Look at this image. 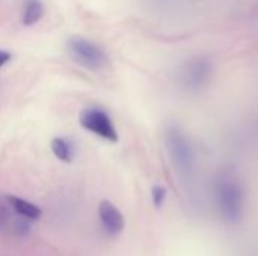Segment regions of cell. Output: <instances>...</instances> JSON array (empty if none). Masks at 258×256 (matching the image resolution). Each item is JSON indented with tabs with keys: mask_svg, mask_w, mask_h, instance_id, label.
I'll return each instance as SVG.
<instances>
[{
	"mask_svg": "<svg viewBox=\"0 0 258 256\" xmlns=\"http://www.w3.org/2000/svg\"><path fill=\"white\" fill-rule=\"evenodd\" d=\"M44 17V5L41 0H26L21 14V23L24 26H33Z\"/></svg>",
	"mask_w": 258,
	"mask_h": 256,
	"instance_id": "ba28073f",
	"label": "cell"
},
{
	"mask_svg": "<svg viewBox=\"0 0 258 256\" xmlns=\"http://www.w3.org/2000/svg\"><path fill=\"white\" fill-rule=\"evenodd\" d=\"M80 125L85 130H88L109 142H118V139H119L118 131H116L110 116L101 109H97V107L85 109L80 113Z\"/></svg>",
	"mask_w": 258,
	"mask_h": 256,
	"instance_id": "3957f363",
	"label": "cell"
},
{
	"mask_svg": "<svg viewBox=\"0 0 258 256\" xmlns=\"http://www.w3.org/2000/svg\"><path fill=\"white\" fill-rule=\"evenodd\" d=\"M212 75V66L207 60L204 59H194L189 62V65L186 66V83L192 88H200L204 83H207V80Z\"/></svg>",
	"mask_w": 258,
	"mask_h": 256,
	"instance_id": "8992f818",
	"label": "cell"
},
{
	"mask_svg": "<svg viewBox=\"0 0 258 256\" xmlns=\"http://www.w3.org/2000/svg\"><path fill=\"white\" fill-rule=\"evenodd\" d=\"M166 145H168V151L171 154L174 164L180 170L187 172L194 163V151H192L190 143L186 139V136L183 133H180L177 128H174V130L168 131Z\"/></svg>",
	"mask_w": 258,
	"mask_h": 256,
	"instance_id": "277c9868",
	"label": "cell"
},
{
	"mask_svg": "<svg viewBox=\"0 0 258 256\" xmlns=\"http://www.w3.org/2000/svg\"><path fill=\"white\" fill-rule=\"evenodd\" d=\"M98 216H100V222L106 231V234L116 237L122 232L124 229V216L122 213L109 201H103L98 205Z\"/></svg>",
	"mask_w": 258,
	"mask_h": 256,
	"instance_id": "5b68a950",
	"label": "cell"
},
{
	"mask_svg": "<svg viewBox=\"0 0 258 256\" xmlns=\"http://www.w3.org/2000/svg\"><path fill=\"white\" fill-rule=\"evenodd\" d=\"M151 196H153L154 205H156V207H160V205L163 204V201H165L166 192H165V189H163V187L156 186V187L153 189V192H151Z\"/></svg>",
	"mask_w": 258,
	"mask_h": 256,
	"instance_id": "30bf717a",
	"label": "cell"
},
{
	"mask_svg": "<svg viewBox=\"0 0 258 256\" xmlns=\"http://www.w3.org/2000/svg\"><path fill=\"white\" fill-rule=\"evenodd\" d=\"M50 148L53 151V154L56 155V158H59L63 163H71L73 161V146L71 143L63 139V137H54L51 139Z\"/></svg>",
	"mask_w": 258,
	"mask_h": 256,
	"instance_id": "9c48e42d",
	"label": "cell"
},
{
	"mask_svg": "<svg viewBox=\"0 0 258 256\" xmlns=\"http://www.w3.org/2000/svg\"><path fill=\"white\" fill-rule=\"evenodd\" d=\"M11 59V53L9 51H5V50H0V68L3 65H6Z\"/></svg>",
	"mask_w": 258,
	"mask_h": 256,
	"instance_id": "8fae6325",
	"label": "cell"
},
{
	"mask_svg": "<svg viewBox=\"0 0 258 256\" xmlns=\"http://www.w3.org/2000/svg\"><path fill=\"white\" fill-rule=\"evenodd\" d=\"M6 201H8L9 207L14 210V213L17 216H21L26 220H36L42 214V211H41L39 207H36L35 204H32V202H29L26 199H21L18 196L8 195L6 196Z\"/></svg>",
	"mask_w": 258,
	"mask_h": 256,
	"instance_id": "52a82bcc",
	"label": "cell"
},
{
	"mask_svg": "<svg viewBox=\"0 0 258 256\" xmlns=\"http://www.w3.org/2000/svg\"><path fill=\"white\" fill-rule=\"evenodd\" d=\"M216 201L222 216L230 222H237L243 210V192L231 177H224L216 184Z\"/></svg>",
	"mask_w": 258,
	"mask_h": 256,
	"instance_id": "6da1fadb",
	"label": "cell"
},
{
	"mask_svg": "<svg viewBox=\"0 0 258 256\" xmlns=\"http://www.w3.org/2000/svg\"><path fill=\"white\" fill-rule=\"evenodd\" d=\"M67 48L73 60L88 69L98 71L107 63V56L104 50L85 38H79V36L70 38L67 42Z\"/></svg>",
	"mask_w": 258,
	"mask_h": 256,
	"instance_id": "7a4b0ae2",
	"label": "cell"
}]
</instances>
